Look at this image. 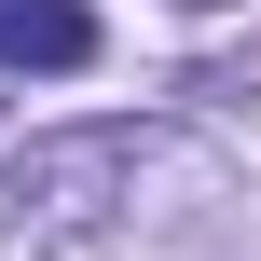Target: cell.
Instances as JSON below:
<instances>
[{
	"label": "cell",
	"mask_w": 261,
	"mask_h": 261,
	"mask_svg": "<svg viewBox=\"0 0 261 261\" xmlns=\"http://www.w3.org/2000/svg\"><path fill=\"white\" fill-rule=\"evenodd\" d=\"M0 69H96V14L83 0H0Z\"/></svg>",
	"instance_id": "obj_1"
}]
</instances>
